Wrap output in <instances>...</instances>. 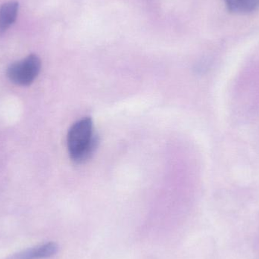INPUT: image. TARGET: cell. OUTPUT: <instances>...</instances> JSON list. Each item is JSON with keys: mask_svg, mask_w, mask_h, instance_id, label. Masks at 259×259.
Returning <instances> with one entry per match:
<instances>
[{"mask_svg": "<svg viewBox=\"0 0 259 259\" xmlns=\"http://www.w3.org/2000/svg\"><path fill=\"white\" fill-rule=\"evenodd\" d=\"M67 143L70 157L74 162L82 164L89 160L100 143L93 120L86 117L74 123L68 131Z\"/></svg>", "mask_w": 259, "mask_h": 259, "instance_id": "1", "label": "cell"}, {"mask_svg": "<svg viewBox=\"0 0 259 259\" xmlns=\"http://www.w3.org/2000/svg\"><path fill=\"white\" fill-rule=\"evenodd\" d=\"M18 4L16 2H9L0 8V33L8 30L18 16Z\"/></svg>", "mask_w": 259, "mask_h": 259, "instance_id": "3", "label": "cell"}, {"mask_svg": "<svg viewBox=\"0 0 259 259\" xmlns=\"http://www.w3.org/2000/svg\"><path fill=\"white\" fill-rule=\"evenodd\" d=\"M40 68L39 58L35 55H30L23 60L12 64L8 69V77L15 84L27 86L36 78Z\"/></svg>", "mask_w": 259, "mask_h": 259, "instance_id": "2", "label": "cell"}, {"mask_svg": "<svg viewBox=\"0 0 259 259\" xmlns=\"http://www.w3.org/2000/svg\"><path fill=\"white\" fill-rule=\"evenodd\" d=\"M229 12L249 14L259 9V0H224Z\"/></svg>", "mask_w": 259, "mask_h": 259, "instance_id": "4", "label": "cell"}, {"mask_svg": "<svg viewBox=\"0 0 259 259\" xmlns=\"http://www.w3.org/2000/svg\"><path fill=\"white\" fill-rule=\"evenodd\" d=\"M58 246L55 243H48L38 247L29 249L21 254L20 259H40L50 258L57 252Z\"/></svg>", "mask_w": 259, "mask_h": 259, "instance_id": "5", "label": "cell"}]
</instances>
